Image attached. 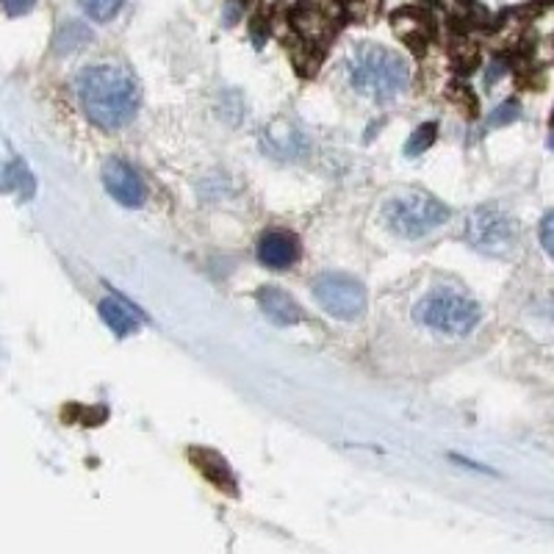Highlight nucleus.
<instances>
[{
	"label": "nucleus",
	"instance_id": "nucleus-1",
	"mask_svg": "<svg viewBox=\"0 0 554 554\" xmlns=\"http://www.w3.org/2000/svg\"><path fill=\"white\" fill-rule=\"evenodd\" d=\"M75 92L86 120L103 131L128 125L139 109V84L120 64H92L81 70L75 78Z\"/></svg>",
	"mask_w": 554,
	"mask_h": 554
},
{
	"label": "nucleus",
	"instance_id": "nucleus-2",
	"mask_svg": "<svg viewBox=\"0 0 554 554\" xmlns=\"http://www.w3.org/2000/svg\"><path fill=\"white\" fill-rule=\"evenodd\" d=\"M347 78L355 92L372 97L377 103H386L408 89L410 70L405 59L394 50L374 45V42H363L352 50L350 61H347Z\"/></svg>",
	"mask_w": 554,
	"mask_h": 554
},
{
	"label": "nucleus",
	"instance_id": "nucleus-3",
	"mask_svg": "<svg viewBox=\"0 0 554 554\" xmlns=\"http://www.w3.org/2000/svg\"><path fill=\"white\" fill-rule=\"evenodd\" d=\"M480 305L455 289H433L416 302V322L438 336L463 338L480 325Z\"/></svg>",
	"mask_w": 554,
	"mask_h": 554
},
{
	"label": "nucleus",
	"instance_id": "nucleus-4",
	"mask_svg": "<svg viewBox=\"0 0 554 554\" xmlns=\"http://www.w3.org/2000/svg\"><path fill=\"white\" fill-rule=\"evenodd\" d=\"M449 219V208L422 192H405L391 197L383 208V222L402 239H422Z\"/></svg>",
	"mask_w": 554,
	"mask_h": 554
},
{
	"label": "nucleus",
	"instance_id": "nucleus-5",
	"mask_svg": "<svg viewBox=\"0 0 554 554\" xmlns=\"http://www.w3.org/2000/svg\"><path fill=\"white\" fill-rule=\"evenodd\" d=\"M466 241L482 255L491 258H505L518 247V225L516 219L507 217L494 205H482L471 211L466 222Z\"/></svg>",
	"mask_w": 554,
	"mask_h": 554
},
{
	"label": "nucleus",
	"instance_id": "nucleus-6",
	"mask_svg": "<svg viewBox=\"0 0 554 554\" xmlns=\"http://www.w3.org/2000/svg\"><path fill=\"white\" fill-rule=\"evenodd\" d=\"M314 297L325 314L341 322H355L366 311V289L361 280L344 272H325L314 280Z\"/></svg>",
	"mask_w": 554,
	"mask_h": 554
},
{
	"label": "nucleus",
	"instance_id": "nucleus-7",
	"mask_svg": "<svg viewBox=\"0 0 554 554\" xmlns=\"http://www.w3.org/2000/svg\"><path fill=\"white\" fill-rule=\"evenodd\" d=\"M103 186L106 192L117 200L120 205H128V208H139L145 203L147 189L145 181L139 178V172L125 164L122 158H109L103 164Z\"/></svg>",
	"mask_w": 554,
	"mask_h": 554
},
{
	"label": "nucleus",
	"instance_id": "nucleus-8",
	"mask_svg": "<svg viewBox=\"0 0 554 554\" xmlns=\"http://www.w3.org/2000/svg\"><path fill=\"white\" fill-rule=\"evenodd\" d=\"M294 25H297V31H300L308 42H325V39H330L336 34L338 12L330 3L308 0V3H302L300 9H297V14H294Z\"/></svg>",
	"mask_w": 554,
	"mask_h": 554
},
{
	"label": "nucleus",
	"instance_id": "nucleus-9",
	"mask_svg": "<svg viewBox=\"0 0 554 554\" xmlns=\"http://www.w3.org/2000/svg\"><path fill=\"white\" fill-rule=\"evenodd\" d=\"M300 258V241L289 230H269L258 241V261L266 269H289Z\"/></svg>",
	"mask_w": 554,
	"mask_h": 554
},
{
	"label": "nucleus",
	"instance_id": "nucleus-10",
	"mask_svg": "<svg viewBox=\"0 0 554 554\" xmlns=\"http://www.w3.org/2000/svg\"><path fill=\"white\" fill-rule=\"evenodd\" d=\"M258 305H261V311L269 322H275V325H297L302 322V308L294 302L289 291H283L280 286H261L258 289Z\"/></svg>",
	"mask_w": 554,
	"mask_h": 554
},
{
	"label": "nucleus",
	"instance_id": "nucleus-11",
	"mask_svg": "<svg viewBox=\"0 0 554 554\" xmlns=\"http://www.w3.org/2000/svg\"><path fill=\"white\" fill-rule=\"evenodd\" d=\"M100 316H103V322L109 327L114 336H133L139 327H142V314L139 311H133L131 305L120 297H106V300L100 302Z\"/></svg>",
	"mask_w": 554,
	"mask_h": 554
},
{
	"label": "nucleus",
	"instance_id": "nucleus-12",
	"mask_svg": "<svg viewBox=\"0 0 554 554\" xmlns=\"http://www.w3.org/2000/svg\"><path fill=\"white\" fill-rule=\"evenodd\" d=\"M192 458L197 460V469L203 471L205 477L214 482L219 491H222V488H225V491H233V477H230L228 463L219 458V455H214V452H197V449H194Z\"/></svg>",
	"mask_w": 554,
	"mask_h": 554
},
{
	"label": "nucleus",
	"instance_id": "nucleus-13",
	"mask_svg": "<svg viewBox=\"0 0 554 554\" xmlns=\"http://www.w3.org/2000/svg\"><path fill=\"white\" fill-rule=\"evenodd\" d=\"M14 186L20 189V197H23V200H28V197L34 194V178H31V172H28L20 161H9L6 169H3V189L12 192Z\"/></svg>",
	"mask_w": 554,
	"mask_h": 554
},
{
	"label": "nucleus",
	"instance_id": "nucleus-14",
	"mask_svg": "<svg viewBox=\"0 0 554 554\" xmlns=\"http://www.w3.org/2000/svg\"><path fill=\"white\" fill-rule=\"evenodd\" d=\"M89 37H92V34L86 31L84 25L75 23V20H67V25H61L59 37H56V50H59V53H73V50L81 48Z\"/></svg>",
	"mask_w": 554,
	"mask_h": 554
},
{
	"label": "nucleus",
	"instance_id": "nucleus-15",
	"mask_svg": "<svg viewBox=\"0 0 554 554\" xmlns=\"http://www.w3.org/2000/svg\"><path fill=\"white\" fill-rule=\"evenodd\" d=\"M78 3L97 23H109L111 17H117L122 6H125V0H78Z\"/></svg>",
	"mask_w": 554,
	"mask_h": 554
},
{
	"label": "nucleus",
	"instance_id": "nucleus-16",
	"mask_svg": "<svg viewBox=\"0 0 554 554\" xmlns=\"http://www.w3.org/2000/svg\"><path fill=\"white\" fill-rule=\"evenodd\" d=\"M435 133H438V125H435V122H424V125H419V128L413 131V136L408 139L405 153H408V156H422L424 150L435 142Z\"/></svg>",
	"mask_w": 554,
	"mask_h": 554
},
{
	"label": "nucleus",
	"instance_id": "nucleus-17",
	"mask_svg": "<svg viewBox=\"0 0 554 554\" xmlns=\"http://www.w3.org/2000/svg\"><path fill=\"white\" fill-rule=\"evenodd\" d=\"M521 117V109H518L516 100H507L502 103L499 109L491 111V117H488V125H494V128H502V125H510V122H516Z\"/></svg>",
	"mask_w": 554,
	"mask_h": 554
},
{
	"label": "nucleus",
	"instance_id": "nucleus-18",
	"mask_svg": "<svg viewBox=\"0 0 554 554\" xmlns=\"http://www.w3.org/2000/svg\"><path fill=\"white\" fill-rule=\"evenodd\" d=\"M541 244L543 250L549 253V258L554 261V211L552 214H546L541 222Z\"/></svg>",
	"mask_w": 554,
	"mask_h": 554
},
{
	"label": "nucleus",
	"instance_id": "nucleus-19",
	"mask_svg": "<svg viewBox=\"0 0 554 554\" xmlns=\"http://www.w3.org/2000/svg\"><path fill=\"white\" fill-rule=\"evenodd\" d=\"M37 6V0H3V9L9 17H23Z\"/></svg>",
	"mask_w": 554,
	"mask_h": 554
},
{
	"label": "nucleus",
	"instance_id": "nucleus-20",
	"mask_svg": "<svg viewBox=\"0 0 554 554\" xmlns=\"http://www.w3.org/2000/svg\"><path fill=\"white\" fill-rule=\"evenodd\" d=\"M549 147L554 150V111H552V122H549Z\"/></svg>",
	"mask_w": 554,
	"mask_h": 554
}]
</instances>
